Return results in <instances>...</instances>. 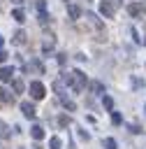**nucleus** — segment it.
<instances>
[{"instance_id": "412c9836", "label": "nucleus", "mask_w": 146, "mask_h": 149, "mask_svg": "<svg viewBox=\"0 0 146 149\" xmlns=\"http://www.w3.org/2000/svg\"><path fill=\"white\" fill-rule=\"evenodd\" d=\"M130 130H132L134 135H139V133H144V128H141L139 123H130Z\"/></svg>"}, {"instance_id": "f257e3e1", "label": "nucleus", "mask_w": 146, "mask_h": 149, "mask_svg": "<svg viewBox=\"0 0 146 149\" xmlns=\"http://www.w3.org/2000/svg\"><path fill=\"white\" fill-rule=\"evenodd\" d=\"M63 81L74 91V93H81L83 88H86V74L81 72V70H74V72H63Z\"/></svg>"}, {"instance_id": "4468645a", "label": "nucleus", "mask_w": 146, "mask_h": 149, "mask_svg": "<svg viewBox=\"0 0 146 149\" xmlns=\"http://www.w3.org/2000/svg\"><path fill=\"white\" fill-rule=\"evenodd\" d=\"M12 19L21 23V21H25V12H23V9H14V12H12Z\"/></svg>"}, {"instance_id": "dca6fc26", "label": "nucleus", "mask_w": 146, "mask_h": 149, "mask_svg": "<svg viewBox=\"0 0 146 149\" xmlns=\"http://www.w3.org/2000/svg\"><path fill=\"white\" fill-rule=\"evenodd\" d=\"M60 102H63V105H65V109H70V112H74V109H76V105H74L72 100H67L65 95H60Z\"/></svg>"}, {"instance_id": "f8f14e48", "label": "nucleus", "mask_w": 146, "mask_h": 149, "mask_svg": "<svg viewBox=\"0 0 146 149\" xmlns=\"http://www.w3.org/2000/svg\"><path fill=\"white\" fill-rule=\"evenodd\" d=\"M12 42H14V44H25V33H23V30H16L14 37H12Z\"/></svg>"}, {"instance_id": "0eeeda50", "label": "nucleus", "mask_w": 146, "mask_h": 149, "mask_svg": "<svg viewBox=\"0 0 146 149\" xmlns=\"http://www.w3.org/2000/svg\"><path fill=\"white\" fill-rule=\"evenodd\" d=\"M0 79H2V81H12V79H14V68L5 65V68L0 70Z\"/></svg>"}, {"instance_id": "bb28decb", "label": "nucleus", "mask_w": 146, "mask_h": 149, "mask_svg": "<svg viewBox=\"0 0 146 149\" xmlns=\"http://www.w3.org/2000/svg\"><path fill=\"white\" fill-rule=\"evenodd\" d=\"M12 2H14V5H21V2H23V0H12Z\"/></svg>"}, {"instance_id": "1a4fd4ad", "label": "nucleus", "mask_w": 146, "mask_h": 149, "mask_svg": "<svg viewBox=\"0 0 146 149\" xmlns=\"http://www.w3.org/2000/svg\"><path fill=\"white\" fill-rule=\"evenodd\" d=\"M67 14H70V19H72V21H76V19L81 16V9H79L76 5H70V7H67Z\"/></svg>"}, {"instance_id": "393cba45", "label": "nucleus", "mask_w": 146, "mask_h": 149, "mask_svg": "<svg viewBox=\"0 0 146 149\" xmlns=\"http://www.w3.org/2000/svg\"><path fill=\"white\" fill-rule=\"evenodd\" d=\"M65 61H67V56H65V54H58V63H60V65H65Z\"/></svg>"}, {"instance_id": "6ab92c4d", "label": "nucleus", "mask_w": 146, "mask_h": 149, "mask_svg": "<svg viewBox=\"0 0 146 149\" xmlns=\"http://www.w3.org/2000/svg\"><path fill=\"white\" fill-rule=\"evenodd\" d=\"M49 147L51 149H60V137H51L49 140Z\"/></svg>"}, {"instance_id": "a878e982", "label": "nucleus", "mask_w": 146, "mask_h": 149, "mask_svg": "<svg viewBox=\"0 0 146 149\" xmlns=\"http://www.w3.org/2000/svg\"><path fill=\"white\" fill-rule=\"evenodd\" d=\"M5 61H7V51H5V49H0V63H5Z\"/></svg>"}, {"instance_id": "b1692460", "label": "nucleus", "mask_w": 146, "mask_h": 149, "mask_svg": "<svg viewBox=\"0 0 146 149\" xmlns=\"http://www.w3.org/2000/svg\"><path fill=\"white\" fill-rule=\"evenodd\" d=\"M102 102H104V107H107V109H111V107H114V100H111V98H104Z\"/></svg>"}, {"instance_id": "ddd939ff", "label": "nucleus", "mask_w": 146, "mask_h": 149, "mask_svg": "<svg viewBox=\"0 0 146 149\" xmlns=\"http://www.w3.org/2000/svg\"><path fill=\"white\" fill-rule=\"evenodd\" d=\"M0 100H2V102H7V105H12V102H14V95H12L9 91L0 88Z\"/></svg>"}, {"instance_id": "f03ea898", "label": "nucleus", "mask_w": 146, "mask_h": 149, "mask_svg": "<svg viewBox=\"0 0 146 149\" xmlns=\"http://www.w3.org/2000/svg\"><path fill=\"white\" fill-rule=\"evenodd\" d=\"M116 7H118V5H116L114 0H102V2H100V12H102L107 19H114V14H116Z\"/></svg>"}, {"instance_id": "6e6552de", "label": "nucleus", "mask_w": 146, "mask_h": 149, "mask_svg": "<svg viewBox=\"0 0 146 149\" xmlns=\"http://www.w3.org/2000/svg\"><path fill=\"white\" fill-rule=\"evenodd\" d=\"M30 68H32L37 74H44V65H42L37 58H30V63H28V70H30Z\"/></svg>"}, {"instance_id": "20e7f679", "label": "nucleus", "mask_w": 146, "mask_h": 149, "mask_svg": "<svg viewBox=\"0 0 146 149\" xmlns=\"http://www.w3.org/2000/svg\"><path fill=\"white\" fill-rule=\"evenodd\" d=\"M86 21H88V23H90V26H93V28H95L100 35H104V26H102V21H100V19H97L93 12H88V14H86Z\"/></svg>"}, {"instance_id": "aec40b11", "label": "nucleus", "mask_w": 146, "mask_h": 149, "mask_svg": "<svg viewBox=\"0 0 146 149\" xmlns=\"http://www.w3.org/2000/svg\"><path fill=\"white\" fill-rule=\"evenodd\" d=\"M104 147H107V149H116L118 144H116V140H114V137H107V140H104Z\"/></svg>"}, {"instance_id": "cd10ccee", "label": "nucleus", "mask_w": 146, "mask_h": 149, "mask_svg": "<svg viewBox=\"0 0 146 149\" xmlns=\"http://www.w3.org/2000/svg\"><path fill=\"white\" fill-rule=\"evenodd\" d=\"M2 42H5V40H2V35H0V44H2Z\"/></svg>"}, {"instance_id": "39448f33", "label": "nucleus", "mask_w": 146, "mask_h": 149, "mask_svg": "<svg viewBox=\"0 0 146 149\" xmlns=\"http://www.w3.org/2000/svg\"><path fill=\"white\" fill-rule=\"evenodd\" d=\"M127 14L130 16H144L146 14V7L139 5V2H132V5H127Z\"/></svg>"}, {"instance_id": "423d86ee", "label": "nucleus", "mask_w": 146, "mask_h": 149, "mask_svg": "<svg viewBox=\"0 0 146 149\" xmlns=\"http://www.w3.org/2000/svg\"><path fill=\"white\" fill-rule=\"evenodd\" d=\"M21 112H23L28 119H35V114H37V109H35L30 102H21Z\"/></svg>"}, {"instance_id": "a211bd4d", "label": "nucleus", "mask_w": 146, "mask_h": 149, "mask_svg": "<svg viewBox=\"0 0 146 149\" xmlns=\"http://www.w3.org/2000/svg\"><path fill=\"white\" fill-rule=\"evenodd\" d=\"M58 126H60V128H67V126H70V116H65V114L58 116Z\"/></svg>"}, {"instance_id": "4be33fe9", "label": "nucleus", "mask_w": 146, "mask_h": 149, "mask_svg": "<svg viewBox=\"0 0 146 149\" xmlns=\"http://www.w3.org/2000/svg\"><path fill=\"white\" fill-rule=\"evenodd\" d=\"M37 12H39V14L46 12V2H44V0H37Z\"/></svg>"}, {"instance_id": "2eb2a0df", "label": "nucleus", "mask_w": 146, "mask_h": 149, "mask_svg": "<svg viewBox=\"0 0 146 149\" xmlns=\"http://www.w3.org/2000/svg\"><path fill=\"white\" fill-rule=\"evenodd\" d=\"M12 88H14V93H23V88H25V86H23V81H21V79H12Z\"/></svg>"}, {"instance_id": "f3484780", "label": "nucleus", "mask_w": 146, "mask_h": 149, "mask_svg": "<svg viewBox=\"0 0 146 149\" xmlns=\"http://www.w3.org/2000/svg\"><path fill=\"white\" fill-rule=\"evenodd\" d=\"M5 137H9V128H7V123L0 121V140H5Z\"/></svg>"}, {"instance_id": "9b49d317", "label": "nucleus", "mask_w": 146, "mask_h": 149, "mask_svg": "<svg viewBox=\"0 0 146 149\" xmlns=\"http://www.w3.org/2000/svg\"><path fill=\"white\" fill-rule=\"evenodd\" d=\"M30 135H32V140H42L44 137V128L42 126H32L30 128Z\"/></svg>"}, {"instance_id": "5701e85b", "label": "nucleus", "mask_w": 146, "mask_h": 149, "mask_svg": "<svg viewBox=\"0 0 146 149\" xmlns=\"http://www.w3.org/2000/svg\"><path fill=\"white\" fill-rule=\"evenodd\" d=\"M111 121H114V123L118 126V123H121L123 119H121V114H118V112H111Z\"/></svg>"}, {"instance_id": "9d476101", "label": "nucleus", "mask_w": 146, "mask_h": 149, "mask_svg": "<svg viewBox=\"0 0 146 149\" xmlns=\"http://www.w3.org/2000/svg\"><path fill=\"white\" fill-rule=\"evenodd\" d=\"M90 91H93L95 95H102V93H104V84H102V81H90Z\"/></svg>"}, {"instance_id": "7ed1b4c3", "label": "nucleus", "mask_w": 146, "mask_h": 149, "mask_svg": "<svg viewBox=\"0 0 146 149\" xmlns=\"http://www.w3.org/2000/svg\"><path fill=\"white\" fill-rule=\"evenodd\" d=\"M44 93H46V88H44L42 81H30V95H32L35 100H42Z\"/></svg>"}]
</instances>
